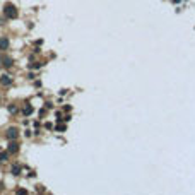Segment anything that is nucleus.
Here are the masks:
<instances>
[{"label":"nucleus","mask_w":195,"mask_h":195,"mask_svg":"<svg viewBox=\"0 0 195 195\" xmlns=\"http://www.w3.org/2000/svg\"><path fill=\"white\" fill-rule=\"evenodd\" d=\"M12 175H21V166H19V164H14V166H12Z\"/></svg>","instance_id":"nucleus-8"},{"label":"nucleus","mask_w":195,"mask_h":195,"mask_svg":"<svg viewBox=\"0 0 195 195\" xmlns=\"http://www.w3.org/2000/svg\"><path fill=\"white\" fill-rule=\"evenodd\" d=\"M2 65H4V67H10V65H12V58L10 57H4L2 58Z\"/></svg>","instance_id":"nucleus-6"},{"label":"nucleus","mask_w":195,"mask_h":195,"mask_svg":"<svg viewBox=\"0 0 195 195\" xmlns=\"http://www.w3.org/2000/svg\"><path fill=\"white\" fill-rule=\"evenodd\" d=\"M17 135H19L17 128H9V130H7V139H9V140H16Z\"/></svg>","instance_id":"nucleus-2"},{"label":"nucleus","mask_w":195,"mask_h":195,"mask_svg":"<svg viewBox=\"0 0 195 195\" xmlns=\"http://www.w3.org/2000/svg\"><path fill=\"white\" fill-rule=\"evenodd\" d=\"M4 14L9 17V19H16L17 17V9L14 7L12 4H5L4 5Z\"/></svg>","instance_id":"nucleus-1"},{"label":"nucleus","mask_w":195,"mask_h":195,"mask_svg":"<svg viewBox=\"0 0 195 195\" xmlns=\"http://www.w3.org/2000/svg\"><path fill=\"white\" fill-rule=\"evenodd\" d=\"M17 151H19V144H17V142H14V140H12V142L9 144V152H10V154H16Z\"/></svg>","instance_id":"nucleus-5"},{"label":"nucleus","mask_w":195,"mask_h":195,"mask_svg":"<svg viewBox=\"0 0 195 195\" xmlns=\"http://www.w3.org/2000/svg\"><path fill=\"white\" fill-rule=\"evenodd\" d=\"M32 113V106L31 105H26L24 108H22V115H26V116H28V115H31Z\"/></svg>","instance_id":"nucleus-7"},{"label":"nucleus","mask_w":195,"mask_h":195,"mask_svg":"<svg viewBox=\"0 0 195 195\" xmlns=\"http://www.w3.org/2000/svg\"><path fill=\"white\" fill-rule=\"evenodd\" d=\"M9 158V152H0V161H5Z\"/></svg>","instance_id":"nucleus-9"},{"label":"nucleus","mask_w":195,"mask_h":195,"mask_svg":"<svg viewBox=\"0 0 195 195\" xmlns=\"http://www.w3.org/2000/svg\"><path fill=\"white\" fill-rule=\"evenodd\" d=\"M0 82H2L4 86H9L10 82H12V77H10L9 74H2V75H0Z\"/></svg>","instance_id":"nucleus-3"},{"label":"nucleus","mask_w":195,"mask_h":195,"mask_svg":"<svg viewBox=\"0 0 195 195\" xmlns=\"http://www.w3.org/2000/svg\"><path fill=\"white\" fill-rule=\"evenodd\" d=\"M9 48V40L5 36H0V50L2 51H5V50Z\"/></svg>","instance_id":"nucleus-4"}]
</instances>
